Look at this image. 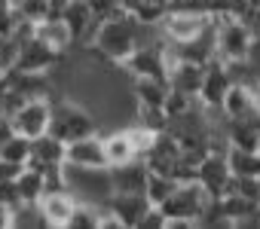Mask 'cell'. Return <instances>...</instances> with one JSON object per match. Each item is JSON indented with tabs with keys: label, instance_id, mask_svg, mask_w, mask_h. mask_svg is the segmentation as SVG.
I'll use <instances>...</instances> for the list:
<instances>
[{
	"label": "cell",
	"instance_id": "2e32d148",
	"mask_svg": "<svg viewBox=\"0 0 260 229\" xmlns=\"http://www.w3.org/2000/svg\"><path fill=\"white\" fill-rule=\"evenodd\" d=\"M101 144H104L107 168H116V165H125V162L138 159V150H135V144H132L128 129H113V132L101 135Z\"/></svg>",
	"mask_w": 260,
	"mask_h": 229
},
{
	"label": "cell",
	"instance_id": "9a60e30c",
	"mask_svg": "<svg viewBox=\"0 0 260 229\" xmlns=\"http://www.w3.org/2000/svg\"><path fill=\"white\" fill-rule=\"evenodd\" d=\"M34 37H37L43 46H49L52 52H58V55H64L68 49H74V37H71L68 25L61 22V16H46V19H40L37 28H34Z\"/></svg>",
	"mask_w": 260,
	"mask_h": 229
},
{
	"label": "cell",
	"instance_id": "d6986e66",
	"mask_svg": "<svg viewBox=\"0 0 260 229\" xmlns=\"http://www.w3.org/2000/svg\"><path fill=\"white\" fill-rule=\"evenodd\" d=\"M128 92H132L135 104H141V107H162L166 104V95H169V80L141 77V80H132Z\"/></svg>",
	"mask_w": 260,
	"mask_h": 229
},
{
	"label": "cell",
	"instance_id": "484cf974",
	"mask_svg": "<svg viewBox=\"0 0 260 229\" xmlns=\"http://www.w3.org/2000/svg\"><path fill=\"white\" fill-rule=\"evenodd\" d=\"M135 123L150 129V132H166L169 117H166L162 107H141V104H135Z\"/></svg>",
	"mask_w": 260,
	"mask_h": 229
},
{
	"label": "cell",
	"instance_id": "5b68a950",
	"mask_svg": "<svg viewBox=\"0 0 260 229\" xmlns=\"http://www.w3.org/2000/svg\"><path fill=\"white\" fill-rule=\"evenodd\" d=\"M49 113H52V98H31V101H25L13 113L16 135H25L31 141L40 138V135H46V129H49Z\"/></svg>",
	"mask_w": 260,
	"mask_h": 229
},
{
	"label": "cell",
	"instance_id": "9c48e42d",
	"mask_svg": "<svg viewBox=\"0 0 260 229\" xmlns=\"http://www.w3.org/2000/svg\"><path fill=\"white\" fill-rule=\"evenodd\" d=\"M40 214H43V223L52 226V229H68V220L77 208V196L71 189H52V193H43L40 196Z\"/></svg>",
	"mask_w": 260,
	"mask_h": 229
},
{
	"label": "cell",
	"instance_id": "4316f807",
	"mask_svg": "<svg viewBox=\"0 0 260 229\" xmlns=\"http://www.w3.org/2000/svg\"><path fill=\"white\" fill-rule=\"evenodd\" d=\"M138 229H166V214H162V208H159V205H150V208L144 211Z\"/></svg>",
	"mask_w": 260,
	"mask_h": 229
},
{
	"label": "cell",
	"instance_id": "d590c367",
	"mask_svg": "<svg viewBox=\"0 0 260 229\" xmlns=\"http://www.w3.org/2000/svg\"><path fill=\"white\" fill-rule=\"evenodd\" d=\"M257 150H260V147H257Z\"/></svg>",
	"mask_w": 260,
	"mask_h": 229
},
{
	"label": "cell",
	"instance_id": "4fadbf2b",
	"mask_svg": "<svg viewBox=\"0 0 260 229\" xmlns=\"http://www.w3.org/2000/svg\"><path fill=\"white\" fill-rule=\"evenodd\" d=\"M202 70H205V64L172 58L166 80H169V86H172V89H178V92H184V95L196 98V95H199V86H202Z\"/></svg>",
	"mask_w": 260,
	"mask_h": 229
},
{
	"label": "cell",
	"instance_id": "cb8c5ba5",
	"mask_svg": "<svg viewBox=\"0 0 260 229\" xmlns=\"http://www.w3.org/2000/svg\"><path fill=\"white\" fill-rule=\"evenodd\" d=\"M98 208L101 205L77 199V208H74V214L68 220V229H98Z\"/></svg>",
	"mask_w": 260,
	"mask_h": 229
},
{
	"label": "cell",
	"instance_id": "83f0119b",
	"mask_svg": "<svg viewBox=\"0 0 260 229\" xmlns=\"http://www.w3.org/2000/svg\"><path fill=\"white\" fill-rule=\"evenodd\" d=\"M0 202H7V205H19L16 180H0Z\"/></svg>",
	"mask_w": 260,
	"mask_h": 229
},
{
	"label": "cell",
	"instance_id": "8992f818",
	"mask_svg": "<svg viewBox=\"0 0 260 229\" xmlns=\"http://www.w3.org/2000/svg\"><path fill=\"white\" fill-rule=\"evenodd\" d=\"M230 86H233V77H230L226 64H223L220 58H211V61L205 64V70H202V86H199L196 101H199L205 110H220L223 95L230 92Z\"/></svg>",
	"mask_w": 260,
	"mask_h": 229
},
{
	"label": "cell",
	"instance_id": "1f68e13d",
	"mask_svg": "<svg viewBox=\"0 0 260 229\" xmlns=\"http://www.w3.org/2000/svg\"><path fill=\"white\" fill-rule=\"evenodd\" d=\"M116 4H119V7H122V10H125L128 16H132V13H135V10H138L141 4H144V0H116Z\"/></svg>",
	"mask_w": 260,
	"mask_h": 229
},
{
	"label": "cell",
	"instance_id": "7a4b0ae2",
	"mask_svg": "<svg viewBox=\"0 0 260 229\" xmlns=\"http://www.w3.org/2000/svg\"><path fill=\"white\" fill-rule=\"evenodd\" d=\"M205 202H208V193L196 180L178 183L172 189V196L166 202H159V208L166 214V229H190V226H196V217H199Z\"/></svg>",
	"mask_w": 260,
	"mask_h": 229
},
{
	"label": "cell",
	"instance_id": "5bb4252c",
	"mask_svg": "<svg viewBox=\"0 0 260 229\" xmlns=\"http://www.w3.org/2000/svg\"><path fill=\"white\" fill-rule=\"evenodd\" d=\"M147 174L150 171H147L144 159H132L125 165L110 168V186H113V193H144Z\"/></svg>",
	"mask_w": 260,
	"mask_h": 229
},
{
	"label": "cell",
	"instance_id": "ac0fdd59",
	"mask_svg": "<svg viewBox=\"0 0 260 229\" xmlns=\"http://www.w3.org/2000/svg\"><path fill=\"white\" fill-rule=\"evenodd\" d=\"M257 107V95H254V86L248 83H233L230 92L223 95V104H220V113L226 120H236V117H245Z\"/></svg>",
	"mask_w": 260,
	"mask_h": 229
},
{
	"label": "cell",
	"instance_id": "7402d4cb",
	"mask_svg": "<svg viewBox=\"0 0 260 229\" xmlns=\"http://www.w3.org/2000/svg\"><path fill=\"white\" fill-rule=\"evenodd\" d=\"M13 226H22V229L46 226L43 214H40V205L37 202H19V205H13Z\"/></svg>",
	"mask_w": 260,
	"mask_h": 229
},
{
	"label": "cell",
	"instance_id": "836d02e7",
	"mask_svg": "<svg viewBox=\"0 0 260 229\" xmlns=\"http://www.w3.org/2000/svg\"><path fill=\"white\" fill-rule=\"evenodd\" d=\"M86 4H92V0H86Z\"/></svg>",
	"mask_w": 260,
	"mask_h": 229
},
{
	"label": "cell",
	"instance_id": "30bf717a",
	"mask_svg": "<svg viewBox=\"0 0 260 229\" xmlns=\"http://www.w3.org/2000/svg\"><path fill=\"white\" fill-rule=\"evenodd\" d=\"M61 22L68 25L71 37H74V46H86L98 28L95 16H92V7L86 0H68V7L61 10Z\"/></svg>",
	"mask_w": 260,
	"mask_h": 229
},
{
	"label": "cell",
	"instance_id": "44dd1931",
	"mask_svg": "<svg viewBox=\"0 0 260 229\" xmlns=\"http://www.w3.org/2000/svg\"><path fill=\"white\" fill-rule=\"evenodd\" d=\"M16 189H19V202H40V196L46 193V177L40 168L25 165L16 177Z\"/></svg>",
	"mask_w": 260,
	"mask_h": 229
},
{
	"label": "cell",
	"instance_id": "8fae6325",
	"mask_svg": "<svg viewBox=\"0 0 260 229\" xmlns=\"http://www.w3.org/2000/svg\"><path fill=\"white\" fill-rule=\"evenodd\" d=\"M58 58H61L58 52H52V49L43 46L37 37H31V40L19 43V58H16V67H13V70H25V73H49V70L55 67Z\"/></svg>",
	"mask_w": 260,
	"mask_h": 229
},
{
	"label": "cell",
	"instance_id": "e0dca14e",
	"mask_svg": "<svg viewBox=\"0 0 260 229\" xmlns=\"http://www.w3.org/2000/svg\"><path fill=\"white\" fill-rule=\"evenodd\" d=\"M28 165H34L40 171L55 168V165H64V144L58 138H52L49 132L40 135V138H34L31 141V159H28Z\"/></svg>",
	"mask_w": 260,
	"mask_h": 229
},
{
	"label": "cell",
	"instance_id": "603a6c76",
	"mask_svg": "<svg viewBox=\"0 0 260 229\" xmlns=\"http://www.w3.org/2000/svg\"><path fill=\"white\" fill-rule=\"evenodd\" d=\"M0 156L10 159V162H16V165H28V159H31V138L13 135L7 144H0Z\"/></svg>",
	"mask_w": 260,
	"mask_h": 229
},
{
	"label": "cell",
	"instance_id": "3957f363",
	"mask_svg": "<svg viewBox=\"0 0 260 229\" xmlns=\"http://www.w3.org/2000/svg\"><path fill=\"white\" fill-rule=\"evenodd\" d=\"M214 19V52L220 61H242L254 43L251 28L233 16H211Z\"/></svg>",
	"mask_w": 260,
	"mask_h": 229
},
{
	"label": "cell",
	"instance_id": "4dcf8cb0",
	"mask_svg": "<svg viewBox=\"0 0 260 229\" xmlns=\"http://www.w3.org/2000/svg\"><path fill=\"white\" fill-rule=\"evenodd\" d=\"M0 229H13V205L0 202Z\"/></svg>",
	"mask_w": 260,
	"mask_h": 229
},
{
	"label": "cell",
	"instance_id": "e575fe53",
	"mask_svg": "<svg viewBox=\"0 0 260 229\" xmlns=\"http://www.w3.org/2000/svg\"><path fill=\"white\" fill-rule=\"evenodd\" d=\"M257 180H260V177H257Z\"/></svg>",
	"mask_w": 260,
	"mask_h": 229
},
{
	"label": "cell",
	"instance_id": "52a82bcc",
	"mask_svg": "<svg viewBox=\"0 0 260 229\" xmlns=\"http://www.w3.org/2000/svg\"><path fill=\"white\" fill-rule=\"evenodd\" d=\"M230 180H233V171L226 165V153H205L196 168V183L208 196H223Z\"/></svg>",
	"mask_w": 260,
	"mask_h": 229
},
{
	"label": "cell",
	"instance_id": "d4e9b609",
	"mask_svg": "<svg viewBox=\"0 0 260 229\" xmlns=\"http://www.w3.org/2000/svg\"><path fill=\"white\" fill-rule=\"evenodd\" d=\"M178 183L172 180V177H166V174H147V186H144V196L150 199V205H159V202H166L169 196H172V189H175Z\"/></svg>",
	"mask_w": 260,
	"mask_h": 229
},
{
	"label": "cell",
	"instance_id": "f546056e",
	"mask_svg": "<svg viewBox=\"0 0 260 229\" xmlns=\"http://www.w3.org/2000/svg\"><path fill=\"white\" fill-rule=\"evenodd\" d=\"M13 135H16L13 117H7V113H0V144H7V141H10Z\"/></svg>",
	"mask_w": 260,
	"mask_h": 229
},
{
	"label": "cell",
	"instance_id": "ba28073f",
	"mask_svg": "<svg viewBox=\"0 0 260 229\" xmlns=\"http://www.w3.org/2000/svg\"><path fill=\"white\" fill-rule=\"evenodd\" d=\"M64 162L77 165V168H107L101 135L95 132V135H86V138H77V141L64 144Z\"/></svg>",
	"mask_w": 260,
	"mask_h": 229
},
{
	"label": "cell",
	"instance_id": "f1b7e54d",
	"mask_svg": "<svg viewBox=\"0 0 260 229\" xmlns=\"http://www.w3.org/2000/svg\"><path fill=\"white\" fill-rule=\"evenodd\" d=\"M22 168H25V165H16V162H10V159L0 156V180H16Z\"/></svg>",
	"mask_w": 260,
	"mask_h": 229
},
{
	"label": "cell",
	"instance_id": "6da1fadb",
	"mask_svg": "<svg viewBox=\"0 0 260 229\" xmlns=\"http://www.w3.org/2000/svg\"><path fill=\"white\" fill-rule=\"evenodd\" d=\"M52 138L61 144H71L77 138L95 135L98 132V117L77 98H52V113H49V129Z\"/></svg>",
	"mask_w": 260,
	"mask_h": 229
},
{
	"label": "cell",
	"instance_id": "d6a6232c",
	"mask_svg": "<svg viewBox=\"0 0 260 229\" xmlns=\"http://www.w3.org/2000/svg\"><path fill=\"white\" fill-rule=\"evenodd\" d=\"M0 80H4V70H0Z\"/></svg>",
	"mask_w": 260,
	"mask_h": 229
},
{
	"label": "cell",
	"instance_id": "277c9868",
	"mask_svg": "<svg viewBox=\"0 0 260 229\" xmlns=\"http://www.w3.org/2000/svg\"><path fill=\"white\" fill-rule=\"evenodd\" d=\"M214 19L205 13H184V10H169L166 19L159 22V34L169 43H187L193 37H199Z\"/></svg>",
	"mask_w": 260,
	"mask_h": 229
},
{
	"label": "cell",
	"instance_id": "7c38bea8",
	"mask_svg": "<svg viewBox=\"0 0 260 229\" xmlns=\"http://www.w3.org/2000/svg\"><path fill=\"white\" fill-rule=\"evenodd\" d=\"M104 205L116 214V220L122 223V229H125V226H135V229H138L144 211L150 208V199H147L144 193H110V199H107Z\"/></svg>",
	"mask_w": 260,
	"mask_h": 229
},
{
	"label": "cell",
	"instance_id": "ffe728a7",
	"mask_svg": "<svg viewBox=\"0 0 260 229\" xmlns=\"http://www.w3.org/2000/svg\"><path fill=\"white\" fill-rule=\"evenodd\" d=\"M226 165L233 177H260V150L226 147Z\"/></svg>",
	"mask_w": 260,
	"mask_h": 229
}]
</instances>
